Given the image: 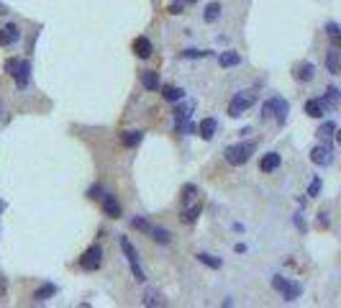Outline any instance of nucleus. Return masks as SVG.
<instances>
[{
  "mask_svg": "<svg viewBox=\"0 0 341 308\" xmlns=\"http://www.w3.org/2000/svg\"><path fill=\"white\" fill-rule=\"evenodd\" d=\"M310 160H313L315 165H321V167H328V165L333 162V146H331L328 141H321L318 146H313Z\"/></svg>",
  "mask_w": 341,
  "mask_h": 308,
  "instance_id": "obj_6",
  "label": "nucleus"
},
{
  "mask_svg": "<svg viewBox=\"0 0 341 308\" xmlns=\"http://www.w3.org/2000/svg\"><path fill=\"white\" fill-rule=\"evenodd\" d=\"M338 95H341V93H338V87H333V85H331V87L326 90V98H323V100H326V105H328V108H338Z\"/></svg>",
  "mask_w": 341,
  "mask_h": 308,
  "instance_id": "obj_28",
  "label": "nucleus"
},
{
  "mask_svg": "<svg viewBox=\"0 0 341 308\" xmlns=\"http://www.w3.org/2000/svg\"><path fill=\"white\" fill-rule=\"evenodd\" d=\"M0 13H6V6L3 3H0Z\"/></svg>",
  "mask_w": 341,
  "mask_h": 308,
  "instance_id": "obj_39",
  "label": "nucleus"
},
{
  "mask_svg": "<svg viewBox=\"0 0 341 308\" xmlns=\"http://www.w3.org/2000/svg\"><path fill=\"white\" fill-rule=\"evenodd\" d=\"M188 3H195V0H188Z\"/></svg>",
  "mask_w": 341,
  "mask_h": 308,
  "instance_id": "obj_41",
  "label": "nucleus"
},
{
  "mask_svg": "<svg viewBox=\"0 0 341 308\" xmlns=\"http://www.w3.org/2000/svg\"><path fill=\"white\" fill-rule=\"evenodd\" d=\"M295 226H298L300 231H305V221H303V216H295Z\"/></svg>",
  "mask_w": 341,
  "mask_h": 308,
  "instance_id": "obj_37",
  "label": "nucleus"
},
{
  "mask_svg": "<svg viewBox=\"0 0 341 308\" xmlns=\"http://www.w3.org/2000/svg\"><path fill=\"white\" fill-rule=\"evenodd\" d=\"M141 139H144V131H126L123 134V146H136V144H141Z\"/></svg>",
  "mask_w": 341,
  "mask_h": 308,
  "instance_id": "obj_25",
  "label": "nucleus"
},
{
  "mask_svg": "<svg viewBox=\"0 0 341 308\" xmlns=\"http://www.w3.org/2000/svg\"><path fill=\"white\" fill-rule=\"evenodd\" d=\"M326 111H328V105H326L323 98H310V100L305 103V113H308L310 118H321V116H326Z\"/></svg>",
  "mask_w": 341,
  "mask_h": 308,
  "instance_id": "obj_7",
  "label": "nucleus"
},
{
  "mask_svg": "<svg viewBox=\"0 0 341 308\" xmlns=\"http://www.w3.org/2000/svg\"><path fill=\"white\" fill-rule=\"evenodd\" d=\"M195 131H198V134L208 141V139H213V136H216V131H218V121H216V118H203V121L198 123V128H195Z\"/></svg>",
  "mask_w": 341,
  "mask_h": 308,
  "instance_id": "obj_10",
  "label": "nucleus"
},
{
  "mask_svg": "<svg viewBox=\"0 0 341 308\" xmlns=\"http://www.w3.org/2000/svg\"><path fill=\"white\" fill-rule=\"evenodd\" d=\"M121 249H123V254H126L128 265H136V262H139V252L133 249V244H131L126 236H121Z\"/></svg>",
  "mask_w": 341,
  "mask_h": 308,
  "instance_id": "obj_18",
  "label": "nucleus"
},
{
  "mask_svg": "<svg viewBox=\"0 0 341 308\" xmlns=\"http://www.w3.org/2000/svg\"><path fill=\"white\" fill-rule=\"evenodd\" d=\"M131 226H133V229H139V231H149V224H146V218H141V216L131 218Z\"/></svg>",
  "mask_w": 341,
  "mask_h": 308,
  "instance_id": "obj_33",
  "label": "nucleus"
},
{
  "mask_svg": "<svg viewBox=\"0 0 341 308\" xmlns=\"http://www.w3.org/2000/svg\"><path fill=\"white\" fill-rule=\"evenodd\" d=\"M338 47H331V52L326 54V67H328V72L331 75H338L341 72V59H338Z\"/></svg>",
  "mask_w": 341,
  "mask_h": 308,
  "instance_id": "obj_12",
  "label": "nucleus"
},
{
  "mask_svg": "<svg viewBox=\"0 0 341 308\" xmlns=\"http://www.w3.org/2000/svg\"><path fill=\"white\" fill-rule=\"evenodd\" d=\"M103 211H105V216H110V218H118V216H121V206H118V201H116L113 195H105V198H103Z\"/></svg>",
  "mask_w": 341,
  "mask_h": 308,
  "instance_id": "obj_16",
  "label": "nucleus"
},
{
  "mask_svg": "<svg viewBox=\"0 0 341 308\" xmlns=\"http://www.w3.org/2000/svg\"><path fill=\"white\" fill-rule=\"evenodd\" d=\"M169 13H183V3H177V6H172V8H169Z\"/></svg>",
  "mask_w": 341,
  "mask_h": 308,
  "instance_id": "obj_38",
  "label": "nucleus"
},
{
  "mask_svg": "<svg viewBox=\"0 0 341 308\" xmlns=\"http://www.w3.org/2000/svg\"><path fill=\"white\" fill-rule=\"evenodd\" d=\"M313 75H315V67H313L310 62H303V64L295 70V77H298L300 82H310V80H313Z\"/></svg>",
  "mask_w": 341,
  "mask_h": 308,
  "instance_id": "obj_17",
  "label": "nucleus"
},
{
  "mask_svg": "<svg viewBox=\"0 0 341 308\" xmlns=\"http://www.w3.org/2000/svg\"><path fill=\"white\" fill-rule=\"evenodd\" d=\"M162 95H164V100H169V103H180V100L185 98V90H183V87H175V85H167V87H162Z\"/></svg>",
  "mask_w": 341,
  "mask_h": 308,
  "instance_id": "obj_14",
  "label": "nucleus"
},
{
  "mask_svg": "<svg viewBox=\"0 0 341 308\" xmlns=\"http://www.w3.org/2000/svg\"><path fill=\"white\" fill-rule=\"evenodd\" d=\"M254 93H239L231 103H229V116H234V118H239V116H244L252 105H254Z\"/></svg>",
  "mask_w": 341,
  "mask_h": 308,
  "instance_id": "obj_4",
  "label": "nucleus"
},
{
  "mask_svg": "<svg viewBox=\"0 0 341 308\" xmlns=\"http://www.w3.org/2000/svg\"><path fill=\"white\" fill-rule=\"evenodd\" d=\"M221 3H208V8H206V13H203V18H206V24H213L218 16H221Z\"/></svg>",
  "mask_w": 341,
  "mask_h": 308,
  "instance_id": "obj_24",
  "label": "nucleus"
},
{
  "mask_svg": "<svg viewBox=\"0 0 341 308\" xmlns=\"http://www.w3.org/2000/svg\"><path fill=\"white\" fill-rule=\"evenodd\" d=\"M198 262H203L206 267H213V270H218V267L223 265L218 257H211V254H206V252H200V254H198Z\"/></svg>",
  "mask_w": 341,
  "mask_h": 308,
  "instance_id": "obj_30",
  "label": "nucleus"
},
{
  "mask_svg": "<svg viewBox=\"0 0 341 308\" xmlns=\"http://www.w3.org/2000/svg\"><path fill=\"white\" fill-rule=\"evenodd\" d=\"M315 224H318L321 229H326V226H328V213H318V218H315Z\"/></svg>",
  "mask_w": 341,
  "mask_h": 308,
  "instance_id": "obj_36",
  "label": "nucleus"
},
{
  "mask_svg": "<svg viewBox=\"0 0 341 308\" xmlns=\"http://www.w3.org/2000/svg\"><path fill=\"white\" fill-rule=\"evenodd\" d=\"M326 34L331 36V44L333 47H341V29H338V24H328L326 26Z\"/></svg>",
  "mask_w": 341,
  "mask_h": 308,
  "instance_id": "obj_27",
  "label": "nucleus"
},
{
  "mask_svg": "<svg viewBox=\"0 0 341 308\" xmlns=\"http://www.w3.org/2000/svg\"><path fill=\"white\" fill-rule=\"evenodd\" d=\"M54 293H57V285L47 282V285H41L39 290H34V300H49Z\"/></svg>",
  "mask_w": 341,
  "mask_h": 308,
  "instance_id": "obj_21",
  "label": "nucleus"
},
{
  "mask_svg": "<svg viewBox=\"0 0 341 308\" xmlns=\"http://www.w3.org/2000/svg\"><path fill=\"white\" fill-rule=\"evenodd\" d=\"M280 154L277 151H269V154H264V157H262V162H259V170L262 172H275L277 167H280Z\"/></svg>",
  "mask_w": 341,
  "mask_h": 308,
  "instance_id": "obj_11",
  "label": "nucleus"
},
{
  "mask_svg": "<svg viewBox=\"0 0 341 308\" xmlns=\"http://www.w3.org/2000/svg\"><path fill=\"white\" fill-rule=\"evenodd\" d=\"M333 134H336V123H333V121H326V123L318 128V139H321V141H328Z\"/></svg>",
  "mask_w": 341,
  "mask_h": 308,
  "instance_id": "obj_26",
  "label": "nucleus"
},
{
  "mask_svg": "<svg viewBox=\"0 0 341 308\" xmlns=\"http://www.w3.org/2000/svg\"><path fill=\"white\" fill-rule=\"evenodd\" d=\"M103 265V247H98V244H93L82 257H80V267L82 270H87V272H93V270H98Z\"/></svg>",
  "mask_w": 341,
  "mask_h": 308,
  "instance_id": "obj_5",
  "label": "nucleus"
},
{
  "mask_svg": "<svg viewBox=\"0 0 341 308\" xmlns=\"http://www.w3.org/2000/svg\"><path fill=\"white\" fill-rule=\"evenodd\" d=\"M0 211H3V203H0Z\"/></svg>",
  "mask_w": 341,
  "mask_h": 308,
  "instance_id": "obj_40",
  "label": "nucleus"
},
{
  "mask_svg": "<svg viewBox=\"0 0 341 308\" xmlns=\"http://www.w3.org/2000/svg\"><path fill=\"white\" fill-rule=\"evenodd\" d=\"M151 52H154V47H151V41H149L146 36H139V39L133 41V54H136L139 59H149Z\"/></svg>",
  "mask_w": 341,
  "mask_h": 308,
  "instance_id": "obj_9",
  "label": "nucleus"
},
{
  "mask_svg": "<svg viewBox=\"0 0 341 308\" xmlns=\"http://www.w3.org/2000/svg\"><path fill=\"white\" fill-rule=\"evenodd\" d=\"M149 234H151V239H154V241H159V244H169V241H172V234H169L167 229H162V226L149 229Z\"/></svg>",
  "mask_w": 341,
  "mask_h": 308,
  "instance_id": "obj_23",
  "label": "nucleus"
},
{
  "mask_svg": "<svg viewBox=\"0 0 341 308\" xmlns=\"http://www.w3.org/2000/svg\"><path fill=\"white\" fill-rule=\"evenodd\" d=\"M287 111H290V105H287L285 98H272V100H267L262 105V118H272L275 116L280 123H285L287 121Z\"/></svg>",
  "mask_w": 341,
  "mask_h": 308,
  "instance_id": "obj_2",
  "label": "nucleus"
},
{
  "mask_svg": "<svg viewBox=\"0 0 341 308\" xmlns=\"http://www.w3.org/2000/svg\"><path fill=\"white\" fill-rule=\"evenodd\" d=\"M141 85H144L146 90H159V87H162V80H159L156 72L146 70V72H141Z\"/></svg>",
  "mask_w": 341,
  "mask_h": 308,
  "instance_id": "obj_13",
  "label": "nucleus"
},
{
  "mask_svg": "<svg viewBox=\"0 0 341 308\" xmlns=\"http://www.w3.org/2000/svg\"><path fill=\"white\" fill-rule=\"evenodd\" d=\"M300 293H303L300 282H287V285H285V290H282V298H285L287 303H292V300H298V298H300Z\"/></svg>",
  "mask_w": 341,
  "mask_h": 308,
  "instance_id": "obj_19",
  "label": "nucleus"
},
{
  "mask_svg": "<svg viewBox=\"0 0 341 308\" xmlns=\"http://www.w3.org/2000/svg\"><path fill=\"white\" fill-rule=\"evenodd\" d=\"M285 285H287V280H285V277H280V275H277V277H272V288H275V290H280V293H282V290H285Z\"/></svg>",
  "mask_w": 341,
  "mask_h": 308,
  "instance_id": "obj_35",
  "label": "nucleus"
},
{
  "mask_svg": "<svg viewBox=\"0 0 341 308\" xmlns=\"http://www.w3.org/2000/svg\"><path fill=\"white\" fill-rule=\"evenodd\" d=\"M198 216H200V206H198V203L183 211V221H185V224H195V221H198Z\"/></svg>",
  "mask_w": 341,
  "mask_h": 308,
  "instance_id": "obj_29",
  "label": "nucleus"
},
{
  "mask_svg": "<svg viewBox=\"0 0 341 308\" xmlns=\"http://www.w3.org/2000/svg\"><path fill=\"white\" fill-rule=\"evenodd\" d=\"M211 52H206V49H185V52H180V57L183 59H203V57H208Z\"/></svg>",
  "mask_w": 341,
  "mask_h": 308,
  "instance_id": "obj_31",
  "label": "nucleus"
},
{
  "mask_svg": "<svg viewBox=\"0 0 341 308\" xmlns=\"http://www.w3.org/2000/svg\"><path fill=\"white\" fill-rule=\"evenodd\" d=\"M321 193V178H313L310 188H308V195H318Z\"/></svg>",
  "mask_w": 341,
  "mask_h": 308,
  "instance_id": "obj_34",
  "label": "nucleus"
},
{
  "mask_svg": "<svg viewBox=\"0 0 341 308\" xmlns=\"http://www.w3.org/2000/svg\"><path fill=\"white\" fill-rule=\"evenodd\" d=\"M8 72L13 75V80H16L18 87H26L29 80H31V64L26 59H11L8 62Z\"/></svg>",
  "mask_w": 341,
  "mask_h": 308,
  "instance_id": "obj_3",
  "label": "nucleus"
},
{
  "mask_svg": "<svg viewBox=\"0 0 341 308\" xmlns=\"http://www.w3.org/2000/svg\"><path fill=\"white\" fill-rule=\"evenodd\" d=\"M190 113H193V103H185V105H180V108H175V126H180V123H185V121L190 118Z\"/></svg>",
  "mask_w": 341,
  "mask_h": 308,
  "instance_id": "obj_20",
  "label": "nucleus"
},
{
  "mask_svg": "<svg viewBox=\"0 0 341 308\" xmlns=\"http://www.w3.org/2000/svg\"><path fill=\"white\" fill-rule=\"evenodd\" d=\"M141 303H144L146 308H154V305H164V300H162V295H159L156 290H146V293H144V298H141Z\"/></svg>",
  "mask_w": 341,
  "mask_h": 308,
  "instance_id": "obj_22",
  "label": "nucleus"
},
{
  "mask_svg": "<svg viewBox=\"0 0 341 308\" xmlns=\"http://www.w3.org/2000/svg\"><path fill=\"white\" fill-rule=\"evenodd\" d=\"M218 64L229 70V67L241 64V57H239V52H221V54H218Z\"/></svg>",
  "mask_w": 341,
  "mask_h": 308,
  "instance_id": "obj_15",
  "label": "nucleus"
},
{
  "mask_svg": "<svg viewBox=\"0 0 341 308\" xmlns=\"http://www.w3.org/2000/svg\"><path fill=\"white\" fill-rule=\"evenodd\" d=\"M18 39H21V31H18L16 24H8L6 29H0V47H8V44H13Z\"/></svg>",
  "mask_w": 341,
  "mask_h": 308,
  "instance_id": "obj_8",
  "label": "nucleus"
},
{
  "mask_svg": "<svg viewBox=\"0 0 341 308\" xmlns=\"http://www.w3.org/2000/svg\"><path fill=\"white\" fill-rule=\"evenodd\" d=\"M254 149H257V144H254V141H241V144L229 146V149L223 151V157H226V162H229V165L239 167V165H246V162H249V157L254 154Z\"/></svg>",
  "mask_w": 341,
  "mask_h": 308,
  "instance_id": "obj_1",
  "label": "nucleus"
},
{
  "mask_svg": "<svg viewBox=\"0 0 341 308\" xmlns=\"http://www.w3.org/2000/svg\"><path fill=\"white\" fill-rule=\"evenodd\" d=\"M195 193H198V188H195V185H185V190H183V203H190Z\"/></svg>",
  "mask_w": 341,
  "mask_h": 308,
  "instance_id": "obj_32",
  "label": "nucleus"
}]
</instances>
